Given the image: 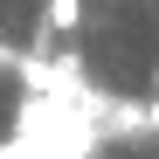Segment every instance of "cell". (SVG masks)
<instances>
[{
    "label": "cell",
    "instance_id": "7a4b0ae2",
    "mask_svg": "<svg viewBox=\"0 0 159 159\" xmlns=\"http://www.w3.org/2000/svg\"><path fill=\"white\" fill-rule=\"evenodd\" d=\"M139 125H145V131H159V90H152V104H139Z\"/></svg>",
    "mask_w": 159,
    "mask_h": 159
},
{
    "label": "cell",
    "instance_id": "3957f363",
    "mask_svg": "<svg viewBox=\"0 0 159 159\" xmlns=\"http://www.w3.org/2000/svg\"><path fill=\"white\" fill-rule=\"evenodd\" d=\"M14 62H21V56H14V48H7V42H0V69H14Z\"/></svg>",
    "mask_w": 159,
    "mask_h": 159
},
{
    "label": "cell",
    "instance_id": "6da1fadb",
    "mask_svg": "<svg viewBox=\"0 0 159 159\" xmlns=\"http://www.w3.org/2000/svg\"><path fill=\"white\" fill-rule=\"evenodd\" d=\"M48 28H56V35L83 28V0H48Z\"/></svg>",
    "mask_w": 159,
    "mask_h": 159
},
{
    "label": "cell",
    "instance_id": "277c9868",
    "mask_svg": "<svg viewBox=\"0 0 159 159\" xmlns=\"http://www.w3.org/2000/svg\"><path fill=\"white\" fill-rule=\"evenodd\" d=\"M152 90H159V62H152Z\"/></svg>",
    "mask_w": 159,
    "mask_h": 159
}]
</instances>
